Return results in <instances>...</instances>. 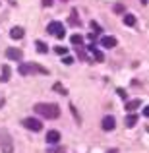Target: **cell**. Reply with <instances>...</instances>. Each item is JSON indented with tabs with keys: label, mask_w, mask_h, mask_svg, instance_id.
<instances>
[{
	"label": "cell",
	"mask_w": 149,
	"mask_h": 153,
	"mask_svg": "<svg viewBox=\"0 0 149 153\" xmlns=\"http://www.w3.org/2000/svg\"><path fill=\"white\" fill-rule=\"evenodd\" d=\"M33 111L37 114H41L43 118H49V120H54L60 116V107L56 103H37L33 107Z\"/></svg>",
	"instance_id": "obj_1"
},
{
	"label": "cell",
	"mask_w": 149,
	"mask_h": 153,
	"mask_svg": "<svg viewBox=\"0 0 149 153\" xmlns=\"http://www.w3.org/2000/svg\"><path fill=\"white\" fill-rule=\"evenodd\" d=\"M18 72L21 76H29V74H49V70H45L43 66H39V64H33V62H23L18 66Z\"/></svg>",
	"instance_id": "obj_2"
},
{
	"label": "cell",
	"mask_w": 149,
	"mask_h": 153,
	"mask_svg": "<svg viewBox=\"0 0 149 153\" xmlns=\"http://www.w3.org/2000/svg\"><path fill=\"white\" fill-rule=\"evenodd\" d=\"M0 149L2 153H14V140L8 130H0Z\"/></svg>",
	"instance_id": "obj_3"
},
{
	"label": "cell",
	"mask_w": 149,
	"mask_h": 153,
	"mask_svg": "<svg viewBox=\"0 0 149 153\" xmlns=\"http://www.w3.org/2000/svg\"><path fill=\"white\" fill-rule=\"evenodd\" d=\"M47 33H50V35H54L56 39H64V25L60 22H50L49 25H47Z\"/></svg>",
	"instance_id": "obj_4"
},
{
	"label": "cell",
	"mask_w": 149,
	"mask_h": 153,
	"mask_svg": "<svg viewBox=\"0 0 149 153\" xmlns=\"http://www.w3.org/2000/svg\"><path fill=\"white\" fill-rule=\"evenodd\" d=\"M23 126L27 128V130H33V132H41L43 130V122L39 118H33V116H27V118H23Z\"/></svg>",
	"instance_id": "obj_5"
},
{
	"label": "cell",
	"mask_w": 149,
	"mask_h": 153,
	"mask_svg": "<svg viewBox=\"0 0 149 153\" xmlns=\"http://www.w3.org/2000/svg\"><path fill=\"white\" fill-rule=\"evenodd\" d=\"M6 58L8 60H16V62H19V60L23 58V52L19 49H14V47H10V49H6Z\"/></svg>",
	"instance_id": "obj_6"
},
{
	"label": "cell",
	"mask_w": 149,
	"mask_h": 153,
	"mask_svg": "<svg viewBox=\"0 0 149 153\" xmlns=\"http://www.w3.org/2000/svg\"><path fill=\"white\" fill-rule=\"evenodd\" d=\"M114 126H116V120H114V116H105L103 118V124H101V128H103L105 132H110V130H114Z\"/></svg>",
	"instance_id": "obj_7"
},
{
	"label": "cell",
	"mask_w": 149,
	"mask_h": 153,
	"mask_svg": "<svg viewBox=\"0 0 149 153\" xmlns=\"http://www.w3.org/2000/svg\"><path fill=\"white\" fill-rule=\"evenodd\" d=\"M60 142V132L58 130H49L47 132V143L49 146H56Z\"/></svg>",
	"instance_id": "obj_8"
},
{
	"label": "cell",
	"mask_w": 149,
	"mask_h": 153,
	"mask_svg": "<svg viewBox=\"0 0 149 153\" xmlns=\"http://www.w3.org/2000/svg\"><path fill=\"white\" fill-rule=\"evenodd\" d=\"M87 49H89V52L93 54V58L97 60V62H103V60H105V54H103V52H101V51L97 49V47H95V43H93V45H89Z\"/></svg>",
	"instance_id": "obj_9"
},
{
	"label": "cell",
	"mask_w": 149,
	"mask_h": 153,
	"mask_svg": "<svg viewBox=\"0 0 149 153\" xmlns=\"http://www.w3.org/2000/svg\"><path fill=\"white\" fill-rule=\"evenodd\" d=\"M116 43H118V41H116L114 37H103V39H101V47H105V49H114Z\"/></svg>",
	"instance_id": "obj_10"
},
{
	"label": "cell",
	"mask_w": 149,
	"mask_h": 153,
	"mask_svg": "<svg viewBox=\"0 0 149 153\" xmlns=\"http://www.w3.org/2000/svg\"><path fill=\"white\" fill-rule=\"evenodd\" d=\"M23 35H25V31H23V27H12V31H10V37L12 39H23Z\"/></svg>",
	"instance_id": "obj_11"
},
{
	"label": "cell",
	"mask_w": 149,
	"mask_h": 153,
	"mask_svg": "<svg viewBox=\"0 0 149 153\" xmlns=\"http://www.w3.org/2000/svg\"><path fill=\"white\" fill-rule=\"evenodd\" d=\"M139 107H142V101H139V99H132V101L126 103V111L128 112H134L136 108H139Z\"/></svg>",
	"instance_id": "obj_12"
},
{
	"label": "cell",
	"mask_w": 149,
	"mask_h": 153,
	"mask_svg": "<svg viewBox=\"0 0 149 153\" xmlns=\"http://www.w3.org/2000/svg\"><path fill=\"white\" fill-rule=\"evenodd\" d=\"M10 66H8V64H4L2 66V72H0V82H8V79H10Z\"/></svg>",
	"instance_id": "obj_13"
},
{
	"label": "cell",
	"mask_w": 149,
	"mask_h": 153,
	"mask_svg": "<svg viewBox=\"0 0 149 153\" xmlns=\"http://www.w3.org/2000/svg\"><path fill=\"white\" fill-rule=\"evenodd\" d=\"M136 122H138V114H134V112H130V114L126 116V126L128 128H134Z\"/></svg>",
	"instance_id": "obj_14"
},
{
	"label": "cell",
	"mask_w": 149,
	"mask_h": 153,
	"mask_svg": "<svg viewBox=\"0 0 149 153\" xmlns=\"http://www.w3.org/2000/svg\"><path fill=\"white\" fill-rule=\"evenodd\" d=\"M124 25L134 27V25H136V16H132V14H124Z\"/></svg>",
	"instance_id": "obj_15"
},
{
	"label": "cell",
	"mask_w": 149,
	"mask_h": 153,
	"mask_svg": "<svg viewBox=\"0 0 149 153\" xmlns=\"http://www.w3.org/2000/svg\"><path fill=\"white\" fill-rule=\"evenodd\" d=\"M35 47H37V51L41 52V54H47V52H49V47H47L43 41H35Z\"/></svg>",
	"instance_id": "obj_16"
},
{
	"label": "cell",
	"mask_w": 149,
	"mask_h": 153,
	"mask_svg": "<svg viewBox=\"0 0 149 153\" xmlns=\"http://www.w3.org/2000/svg\"><path fill=\"white\" fill-rule=\"evenodd\" d=\"M70 41H72V45H76V47H82L83 45V37H82V35H72Z\"/></svg>",
	"instance_id": "obj_17"
},
{
	"label": "cell",
	"mask_w": 149,
	"mask_h": 153,
	"mask_svg": "<svg viewBox=\"0 0 149 153\" xmlns=\"http://www.w3.org/2000/svg\"><path fill=\"white\" fill-rule=\"evenodd\" d=\"M79 23H82V22H79V19H78V12H76V10H72V16H70V25L78 27Z\"/></svg>",
	"instance_id": "obj_18"
},
{
	"label": "cell",
	"mask_w": 149,
	"mask_h": 153,
	"mask_svg": "<svg viewBox=\"0 0 149 153\" xmlns=\"http://www.w3.org/2000/svg\"><path fill=\"white\" fill-rule=\"evenodd\" d=\"M112 10H114V14H124V6L120 2H116L114 6H112Z\"/></svg>",
	"instance_id": "obj_19"
},
{
	"label": "cell",
	"mask_w": 149,
	"mask_h": 153,
	"mask_svg": "<svg viewBox=\"0 0 149 153\" xmlns=\"http://www.w3.org/2000/svg\"><path fill=\"white\" fill-rule=\"evenodd\" d=\"M52 89L58 91V93H62V95H66V89H64V87L60 85V83H54V85H52Z\"/></svg>",
	"instance_id": "obj_20"
},
{
	"label": "cell",
	"mask_w": 149,
	"mask_h": 153,
	"mask_svg": "<svg viewBox=\"0 0 149 153\" xmlns=\"http://www.w3.org/2000/svg\"><path fill=\"white\" fill-rule=\"evenodd\" d=\"M89 25H91V29H93V31H95V33H101V25H99V23H97V22H95V19H93V22H91V23H89Z\"/></svg>",
	"instance_id": "obj_21"
},
{
	"label": "cell",
	"mask_w": 149,
	"mask_h": 153,
	"mask_svg": "<svg viewBox=\"0 0 149 153\" xmlns=\"http://www.w3.org/2000/svg\"><path fill=\"white\" fill-rule=\"evenodd\" d=\"M62 62L66 64V66H72V64H74V58H72V56H64V58H62Z\"/></svg>",
	"instance_id": "obj_22"
},
{
	"label": "cell",
	"mask_w": 149,
	"mask_h": 153,
	"mask_svg": "<svg viewBox=\"0 0 149 153\" xmlns=\"http://www.w3.org/2000/svg\"><path fill=\"white\" fill-rule=\"evenodd\" d=\"M54 52H56V54H66V52H68V49H66V47H56V49H54Z\"/></svg>",
	"instance_id": "obj_23"
},
{
	"label": "cell",
	"mask_w": 149,
	"mask_h": 153,
	"mask_svg": "<svg viewBox=\"0 0 149 153\" xmlns=\"http://www.w3.org/2000/svg\"><path fill=\"white\" fill-rule=\"evenodd\" d=\"M52 2H54V0H41V4L45 8H49V6H52Z\"/></svg>",
	"instance_id": "obj_24"
},
{
	"label": "cell",
	"mask_w": 149,
	"mask_h": 153,
	"mask_svg": "<svg viewBox=\"0 0 149 153\" xmlns=\"http://www.w3.org/2000/svg\"><path fill=\"white\" fill-rule=\"evenodd\" d=\"M143 116H147V118H149V105H147L145 108H143Z\"/></svg>",
	"instance_id": "obj_25"
},
{
	"label": "cell",
	"mask_w": 149,
	"mask_h": 153,
	"mask_svg": "<svg viewBox=\"0 0 149 153\" xmlns=\"http://www.w3.org/2000/svg\"><path fill=\"white\" fill-rule=\"evenodd\" d=\"M118 95H120L122 99H126V93H124V89H118Z\"/></svg>",
	"instance_id": "obj_26"
},
{
	"label": "cell",
	"mask_w": 149,
	"mask_h": 153,
	"mask_svg": "<svg viewBox=\"0 0 149 153\" xmlns=\"http://www.w3.org/2000/svg\"><path fill=\"white\" fill-rule=\"evenodd\" d=\"M107 153H118V149H114V147H112V149H108Z\"/></svg>",
	"instance_id": "obj_27"
},
{
	"label": "cell",
	"mask_w": 149,
	"mask_h": 153,
	"mask_svg": "<svg viewBox=\"0 0 149 153\" xmlns=\"http://www.w3.org/2000/svg\"><path fill=\"white\" fill-rule=\"evenodd\" d=\"M4 107V97H0V108Z\"/></svg>",
	"instance_id": "obj_28"
},
{
	"label": "cell",
	"mask_w": 149,
	"mask_h": 153,
	"mask_svg": "<svg viewBox=\"0 0 149 153\" xmlns=\"http://www.w3.org/2000/svg\"><path fill=\"white\" fill-rule=\"evenodd\" d=\"M139 2H142V4H147V2H149V0H139Z\"/></svg>",
	"instance_id": "obj_29"
}]
</instances>
